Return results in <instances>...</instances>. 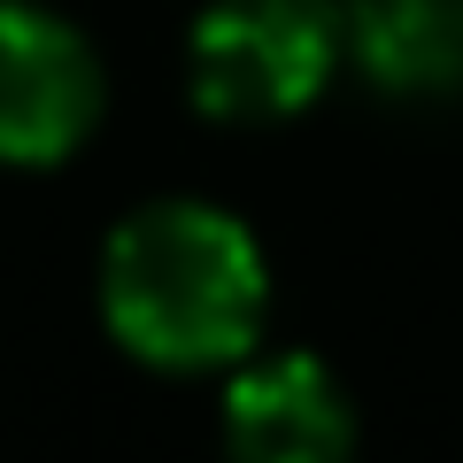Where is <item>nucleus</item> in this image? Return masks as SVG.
Instances as JSON below:
<instances>
[{
	"label": "nucleus",
	"instance_id": "20e7f679",
	"mask_svg": "<svg viewBox=\"0 0 463 463\" xmlns=\"http://www.w3.org/2000/svg\"><path fill=\"white\" fill-rule=\"evenodd\" d=\"M224 440L248 463H340L355 402L317 355H240L224 386Z\"/></svg>",
	"mask_w": 463,
	"mask_h": 463
},
{
	"label": "nucleus",
	"instance_id": "f03ea898",
	"mask_svg": "<svg viewBox=\"0 0 463 463\" xmlns=\"http://www.w3.org/2000/svg\"><path fill=\"white\" fill-rule=\"evenodd\" d=\"M340 62V0H216L185 39V93L216 124H286Z\"/></svg>",
	"mask_w": 463,
	"mask_h": 463
},
{
	"label": "nucleus",
	"instance_id": "f257e3e1",
	"mask_svg": "<svg viewBox=\"0 0 463 463\" xmlns=\"http://www.w3.org/2000/svg\"><path fill=\"white\" fill-rule=\"evenodd\" d=\"M270 317V263L216 201H147L100 248V325L147 371L194 379L255 355Z\"/></svg>",
	"mask_w": 463,
	"mask_h": 463
},
{
	"label": "nucleus",
	"instance_id": "39448f33",
	"mask_svg": "<svg viewBox=\"0 0 463 463\" xmlns=\"http://www.w3.org/2000/svg\"><path fill=\"white\" fill-rule=\"evenodd\" d=\"M340 54L386 100L463 93V0H340Z\"/></svg>",
	"mask_w": 463,
	"mask_h": 463
},
{
	"label": "nucleus",
	"instance_id": "7ed1b4c3",
	"mask_svg": "<svg viewBox=\"0 0 463 463\" xmlns=\"http://www.w3.org/2000/svg\"><path fill=\"white\" fill-rule=\"evenodd\" d=\"M109 70L93 39L39 0H0V170H54L93 139Z\"/></svg>",
	"mask_w": 463,
	"mask_h": 463
}]
</instances>
